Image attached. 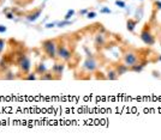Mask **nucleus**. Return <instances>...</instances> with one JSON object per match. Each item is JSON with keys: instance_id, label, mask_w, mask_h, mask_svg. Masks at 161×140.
I'll return each mask as SVG.
<instances>
[{"instance_id": "bb28decb", "label": "nucleus", "mask_w": 161, "mask_h": 140, "mask_svg": "<svg viewBox=\"0 0 161 140\" xmlns=\"http://www.w3.org/2000/svg\"><path fill=\"white\" fill-rule=\"evenodd\" d=\"M55 25H57V22L55 23H48V24H46V28L49 29V28H54Z\"/></svg>"}, {"instance_id": "dca6fc26", "label": "nucleus", "mask_w": 161, "mask_h": 140, "mask_svg": "<svg viewBox=\"0 0 161 140\" xmlns=\"http://www.w3.org/2000/svg\"><path fill=\"white\" fill-rule=\"evenodd\" d=\"M22 78L24 80H35V79H37V74L35 73V72H29L28 74L23 75Z\"/></svg>"}, {"instance_id": "423d86ee", "label": "nucleus", "mask_w": 161, "mask_h": 140, "mask_svg": "<svg viewBox=\"0 0 161 140\" xmlns=\"http://www.w3.org/2000/svg\"><path fill=\"white\" fill-rule=\"evenodd\" d=\"M97 68H99V62L95 59L94 55L87 56L83 62V70H86L88 73H94Z\"/></svg>"}, {"instance_id": "4be33fe9", "label": "nucleus", "mask_w": 161, "mask_h": 140, "mask_svg": "<svg viewBox=\"0 0 161 140\" xmlns=\"http://www.w3.org/2000/svg\"><path fill=\"white\" fill-rule=\"evenodd\" d=\"M95 17H96V12H94V11H89L87 13V18H89V19H94Z\"/></svg>"}, {"instance_id": "ddd939ff", "label": "nucleus", "mask_w": 161, "mask_h": 140, "mask_svg": "<svg viewBox=\"0 0 161 140\" xmlns=\"http://www.w3.org/2000/svg\"><path fill=\"white\" fill-rule=\"evenodd\" d=\"M47 67H46V65H45V62L43 61H41V62H39L36 66H35V73L37 74V75H41V74H43L45 72H47Z\"/></svg>"}, {"instance_id": "412c9836", "label": "nucleus", "mask_w": 161, "mask_h": 140, "mask_svg": "<svg viewBox=\"0 0 161 140\" xmlns=\"http://www.w3.org/2000/svg\"><path fill=\"white\" fill-rule=\"evenodd\" d=\"M100 13H106V14H109L112 13V10L109 8V7H102L100 10Z\"/></svg>"}, {"instance_id": "9b49d317", "label": "nucleus", "mask_w": 161, "mask_h": 140, "mask_svg": "<svg viewBox=\"0 0 161 140\" xmlns=\"http://www.w3.org/2000/svg\"><path fill=\"white\" fill-rule=\"evenodd\" d=\"M114 68L117 70V72L119 74V77L123 75V74L128 73L129 71H130V67L128 65H125L124 62H117L115 65H114Z\"/></svg>"}, {"instance_id": "f257e3e1", "label": "nucleus", "mask_w": 161, "mask_h": 140, "mask_svg": "<svg viewBox=\"0 0 161 140\" xmlns=\"http://www.w3.org/2000/svg\"><path fill=\"white\" fill-rule=\"evenodd\" d=\"M144 59H146V56L143 54H141V52L137 50V49H126V50L123 52V56H121L123 62L125 65H128L129 67L140 64Z\"/></svg>"}, {"instance_id": "f03ea898", "label": "nucleus", "mask_w": 161, "mask_h": 140, "mask_svg": "<svg viewBox=\"0 0 161 140\" xmlns=\"http://www.w3.org/2000/svg\"><path fill=\"white\" fill-rule=\"evenodd\" d=\"M140 39L142 42L146 44L147 47H152L156 43V37H155L154 33H153V28L150 23H146L143 28H142L141 33H140Z\"/></svg>"}, {"instance_id": "6e6552de", "label": "nucleus", "mask_w": 161, "mask_h": 140, "mask_svg": "<svg viewBox=\"0 0 161 140\" xmlns=\"http://www.w3.org/2000/svg\"><path fill=\"white\" fill-rule=\"evenodd\" d=\"M42 11H43V6H40L39 8H35V10H33V11H30V12H28L25 14V19L28 22H31V23L36 22V20L39 19V17L41 16V13H42Z\"/></svg>"}, {"instance_id": "cd10ccee", "label": "nucleus", "mask_w": 161, "mask_h": 140, "mask_svg": "<svg viewBox=\"0 0 161 140\" xmlns=\"http://www.w3.org/2000/svg\"><path fill=\"white\" fill-rule=\"evenodd\" d=\"M160 43H161V42H160Z\"/></svg>"}, {"instance_id": "0eeeda50", "label": "nucleus", "mask_w": 161, "mask_h": 140, "mask_svg": "<svg viewBox=\"0 0 161 140\" xmlns=\"http://www.w3.org/2000/svg\"><path fill=\"white\" fill-rule=\"evenodd\" d=\"M64 70H65V62L63 61V62H54V65L52 66V73L57 77V80L61 79V77H63V73H64Z\"/></svg>"}, {"instance_id": "393cba45", "label": "nucleus", "mask_w": 161, "mask_h": 140, "mask_svg": "<svg viewBox=\"0 0 161 140\" xmlns=\"http://www.w3.org/2000/svg\"><path fill=\"white\" fill-rule=\"evenodd\" d=\"M89 11H90L89 8H84V10H80V16H82V14H86V16H87V13L89 12Z\"/></svg>"}, {"instance_id": "b1692460", "label": "nucleus", "mask_w": 161, "mask_h": 140, "mask_svg": "<svg viewBox=\"0 0 161 140\" xmlns=\"http://www.w3.org/2000/svg\"><path fill=\"white\" fill-rule=\"evenodd\" d=\"M7 31V28L5 25H3V24H0V34H4Z\"/></svg>"}, {"instance_id": "a211bd4d", "label": "nucleus", "mask_w": 161, "mask_h": 140, "mask_svg": "<svg viewBox=\"0 0 161 140\" xmlns=\"http://www.w3.org/2000/svg\"><path fill=\"white\" fill-rule=\"evenodd\" d=\"M75 14V10H69L66 12V14L64 16V19H67V20H70L71 19V17Z\"/></svg>"}, {"instance_id": "7ed1b4c3", "label": "nucleus", "mask_w": 161, "mask_h": 140, "mask_svg": "<svg viewBox=\"0 0 161 140\" xmlns=\"http://www.w3.org/2000/svg\"><path fill=\"white\" fill-rule=\"evenodd\" d=\"M14 62H16V66L19 68L20 74L25 75V74L30 72V70H31V60H30V58L25 53L17 54Z\"/></svg>"}, {"instance_id": "aec40b11", "label": "nucleus", "mask_w": 161, "mask_h": 140, "mask_svg": "<svg viewBox=\"0 0 161 140\" xmlns=\"http://www.w3.org/2000/svg\"><path fill=\"white\" fill-rule=\"evenodd\" d=\"M4 13H5V16H6L7 19H14V17H16V16H14V13L12 12V11H11V12H8L7 10H5V11H4Z\"/></svg>"}, {"instance_id": "f8f14e48", "label": "nucleus", "mask_w": 161, "mask_h": 140, "mask_svg": "<svg viewBox=\"0 0 161 140\" xmlns=\"http://www.w3.org/2000/svg\"><path fill=\"white\" fill-rule=\"evenodd\" d=\"M138 19H134V18H129L126 20V29H128V31L130 33H134L136 27H137V24H138Z\"/></svg>"}, {"instance_id": "f3484780", "label": "nucleus", "mask_w": 161, "mask_h": 140, "mask_svg": "<svg viewBox=\"0 0 161 140\" xmlns=\"http://www.w3.org/2000/svg\"><path fill=\"white\" fill-rule=\"evenodd\" d=\"M71 23H72L71 20L64 19L63 22H58V23H57V25H58L59 28H65L66 25H71Z\"/></svg>"}, {"instance_id": "39448f33", "label": "nucleus", "mask_w": 161, "mask_h": 140, "mask_svg": "<svg viewBox=\"0 0 161 140\" xmlns=\"http://www.w3.org/2000/svg\"><path fill=\"white\" fill-rule=\"evenodd\" d=\"M57 58L60 61L67 62L72 58V50L70 49L67 42H58V48H57Z\"/></svg>"}, {"instance_id": "20e7f679", "label": "nucleus", "mask_w": 161, "mask_h": 140, "mask_svg": "<svg viewBox=\"0 0 161 140\" xmlns=\"http://www.w3.org/2000/svg\"><path fill=\"white\" fill-rule=\"evenodd\" d=\"M43 53L47 55V58L57 60V48H58V41L55 39H48V40L42 41L41 43Z\"/></svg>"}, {"instance_id": "5701e85b", "label": "nucleus", "mask_w": 161, "mask_h": 140, "mask_svg": "<svg viewBox=\"0 0 161 140\" xmlns=\"http://www.w3.org/2000/svg\"><path fill=\"white\" fill-rule=\"evenodd\" d=\"M115 5L119 6L120 8H124V7H125V3L121 1V0H115Z\"/></svg>"}, {"instance_id": "4468645a", "label": "nucleus", "mask_w": 161, "mask_h": 140, "mask_svg": "<svg viewBox=\"0 0 161 140\" xmlns=\"http://www.w3.org/2000/svg\"><path fill=\"white\" fill-rule=\"evenodd\" d=\"M40 79L41 80H57V77L52 73V71H47V72H45L43 74H41Z\"/></svg>"}, {"instance_id": "a878e982", "label": "nucleus", "mask_w": 161, "mask_h": 140, "mask_svg": "<svg viewBox=\"0 0 161 140\" xmlns=\"http://www.w3.org/2000/svg\"><path fill=\"white\" fill-rule=\"evenodd\" d=\"M155 6H156L158 10H161V1L160 0H156V1H155Z\"/></svg>"}, {"instance_id": "9d476101", "label": "nucleus", "mask_w": 161, "mask_h": 140, "mask_svg": "<svg viewBox=\"0 0 161 140\" xmlns=\"http://www.w3.org/2000/svg\"><path fill=\"white\" fill-rule=\"evenodd\" d=\"M106 79H108V80H118L119 79V74H118V72H117V70L114 68V66L107 67Z\"/></svg>"}, {"instance_id": "6ab92c4d", "label": "nucleus", "mask_w": 161, "mask_h": 140, "mask_svg": "<svg viewBox=\"0 0 161 140\" xmlns=\"http://www.w3.org/2000/svg\"><path fill=\"white\" fill-rule=\"evenodd\" d=\"M5 46H6V41L3 40V39H0V55H1V54H3V52H4Z\"/></svg>"}, {"instance_id": "2eb2a0df", "label": "nucleus", "mask_w": 161, "mask_h": 140, "mask_svg": "<svg viewBox=\"0 0 161 140\" xmlns=\"http://www.w3.org/2000/svg\"><path fill=\"white\" fill-rule=\"evenodd\" d=\"M3 79H5V80H14L17 78V75L11 71V70H7V71H5V72H3Z\"/></svg>"}, {"instance_id": "1a4fd4ad", "label": "nucleus", "mask_w": 161, "mask_h": 140, "mask_svg": "<svg viewBox=\"0 0 161 140\" xmlns=\"http://www.w3.org/2000/svg\"><path fill=\"white\" fill-rule=\"evenodd\" d=\"M105 44H106V36H105L102 33H97L96 35H95V37H94L95 48L100 49V48H102Z\"/></svg>"}]
</instances>
